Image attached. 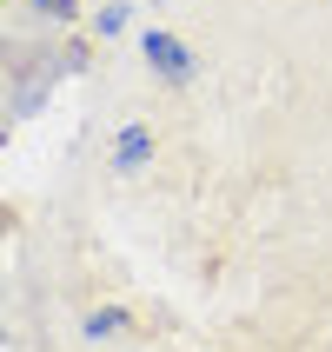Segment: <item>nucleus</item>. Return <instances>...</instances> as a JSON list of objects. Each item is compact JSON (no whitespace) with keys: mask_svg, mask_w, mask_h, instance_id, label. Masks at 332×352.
<instances>
[{"mask_svg":"<svg viewBox=\"0 0 332 352\" xmlns=\"http://www.w3.org/2000/svg\"><path fill=\"white\" fill-rule=\"evenodd\" d=\"M140 54H146V67H153L166 87H193V74H199V54L179 34H166V27H146V34H140Z\"/></svg>","mask_w":332,"mask_h":352,"instance_id":"nucleus-1","label":"nucleus"},{"mask_svg":"<svg viewBox=\"0 0 332 352\" xmlns=\"http://www.w3.org/2000/svg\"><path fill=\"white\" fill-rule=\"evenodd\" d=\"M146 160H153V126L146 120H126L113 133V173H140Z\"/></svg>","mask_w":332,"mask_h":352,"instance_id":"nucleus-2","label":"nucleus"},{"mask_svg":"<svg viewBox=\"0 0 332 352\" xmlns=\"http://www.w3.org/2000/svg\"><path fill=\"white\" fill-rule=\"evenodd\" d=\"M80 333L87 339H120V333H133V313L126 306H93V313L80 319Z\"/></svg>","mask_w":332,"mask_h":352,"instance_id":"nucleus-3","label":"nucleus"},{"mask_svg":"<svg viewBox=\"0 0 332 352\" xmlns=\"http://www.w3.org/2000/svg\"><path fill=\"white\" fill-rule=\"evenodd\" d=\"M34 14H47L54 27H67V20H80V0H27Z\"/></svg>","mask_w":332,"mask_h":352,"instance_id":"nucleus-4","label":"nucleus"},{"mask_svg":"<svg viewBox=\"0 0 332 352\" xmlns=\"http://www.w3.org/2000/svg\"><path fill=\"white\" fill-rule=\"evenodd\" d=\"M93 27H100V34H120V27H126V7H120V0H113V7H100Z\"/></svg>","mask_w":332,"mask_h":352,"instance_id":"nucleus-5","label":"nucleus"}]
</instances>
